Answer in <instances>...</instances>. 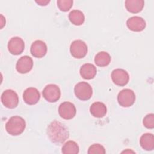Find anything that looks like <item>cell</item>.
I'll return each mask as SVG.
<instances>
[{
    "label": "cell",
    "mask_w": 154,
    "mask_h": 154,
    "mask_svg": "<svg viewBox=\"0 0 154 154\" xmlns=\"http://www.w3.org/2000/svg\"><path fill=\"white\" fill-rule=\"evenodd\" d=\"M47 135L51 142L60 145L69 138V131L64 123L54 120L48 126Z\"/></svg>",
    "instance_id": "6da1fadb"
},
{
    "label": "cell",
    "mask_w": 154,
    "mask_h": 154,
    "mask_svg": "<svg viewBox=\"0 0 154 154\" xmlns=\"http://www.w3.org/2000/svg\"><path fill=\"white\" fill-rule=\"evenodd\" d=\"M26 128L25 120L20 116L11 117L5 124V130L11 135H20Z\"/></svg>",
    "instance_id": "7a4b0ae2"
},
{
    "label": "cell",
    "mask_w": 154,
    "mask_h": 154,
    "mask_svg": "<svg viewBox=\"0 0 154 154\" xmlns=\"http://www.w3.org/2000/svg\"><path fill=\"white\" fill-rule=\"evenodd\" d=\"M74 92L77 98L81 100H89L93 94L91 86L87 82H79L77 83L74 88Z\"/></svg>",
    "instance_id": "3957f363"
},
{
    "label": "cell",
    "mask_w": 154,
    "mask_h": 154,
    "mask_svg": "<svg viewBox=\"0 0 154 154\" xmlns=\"http://www.w3.org/2000/svg\"><path fill=\"white\" fill-rule=\"evenodd\" d=\"M2 103L7 108H15L19 103V97L17 94L13 90H5L1 97Z\"/></svg>",
    "instance_id": "277c9868"
},
{
    "label": "cell",
    "mask_w": 154,
    "mask_h": 154,
    "mask_svg": "<svg viewBox=\"0 0 154 154\" xmlns=\"http://www.w3.org/2000/svg\"><path fill=\"white\" fill-rule=\"evenodd\" d=\"M135 101V94L131 89H123L117 95V102L122 107H129L134 103Z\"/></svg>",
    "instance_id": "5b68a950"
},
{
    "label": "cell",
    "mask_w": 154,
    "mask_h": 154,
    "mask_svg": "<svg viewBox=\"0 0 154 154\" xmlns=\"http://www.w3.org/2000/svg\"><path fill=\"white\" fill-rule=\"evenodd\" d=\"M45 99L49 102H56L61 96V91L59 87L54 84L47 85L42 91Z\"/></svg>",
    "instance_id": "8992f818"
},
{
    "label": "cell",
    "mask_w": 154,
    "mask_h": 154,
    "mask_svg": "<svg viewBox=\"0 0 154 154\" xmlns=\"http://www.w3.org/2000/svg\"><path fill=\"white\" fill-rule=\"evenodd\" d=\"M71 55L75 58L81 59L85 57L87 53V46L81 40H76L72 42L70 47Z\"/></svg>",
    "instance_id": "52a82bcc"
},
{
    "label": "cell",
    "mask_w": 154,
    "mask_h": 154,
    "mask_svg": "<svg viewBox=\"0 0 154 154\" xmlns=\"http://www.w3.org/2000/svg\"><path fill=\"white\" fill-rule=\"evenodd\" d=\"M58 113L60 117L65 120L72 119L76 115V107L70 102H64L58 107Z\"/></svg>",
    "instance_id": "ba28073f"
},
{
    "label": "cell",
    "mask_w": 154,
    "mask_h": 154,
    "mask_svg": "<svg viewBox=\"0 0 154 154\" xmlns=\"http://www.w3.org/2000/svg\"><path fill=\"white\" fill-rule=\"evenodd\" d=\"M111 79L113 82L119 86L126 85L129 80V75L128 73L122 69H114L111 72Z\"/></svg>",
    "instance_id": "9c48e42d"
},
{
    "label": "cell",
    "mask_w": 154,
    "mask_h": 154,
    "mask_svg": "<svg viewBox=\"0 0 154 154\" xmlns=\"http://www.w3.org/2000/svg\"><path fill=\"white\" fill-rule=\"evenodd\" d=\"M7 48L10 53L14 55H18L23 51L25 43L20 37H14L8 41Z\"/></svg>",
    "instance_id": "30bf717a"
},
{
    "label": "cell",
    "mask_w": 154,
    "mask_h": 154,
    "mask_svg": "<svg viewBox=\"0 0 154 154\" xmlns=\"http://www.w3.org/2000/svg\"><path fill=\"white\" fill-rule=\"evenodd\" d=\"M33 67L32 59L28 56L21 57L17 61L16 65V70L22 74L26 73L31 70Z\"/></svg>",
    "instance_id": "8fae6325"
},
{
    "label": "cell",
    "mask_w": 154,
    "mask_h": 154,
    "mask_svg": "<svg viewBox=\"0 0 154 154\" xmlns=\"http://www.w3.org/2000/svg\"><path fill=\"white\" fill-rule=\"evenodd\" d=\"M24 102L29 105L36 104L40 99V94L38 90L35 87L26 88L23 93Z\"/></svg>",
    "instance_id": "7c38bea8"
},
{
    "label": "cell",
    "mask_w": 154,
    "mask_h": 154,
    "mask_svg": "<svg viewBox=\"0 0 154 154\" xmlns=\"http://www.w3.org/2000/svg\"><path fill=\"white\" fill-rule=\"evenodd\" d=\"M126 25L131 31L140 32L145 29L146 23L143 18L139 16H133L127 20Z\"/></svg>",
    "instance_id": "4fadbf2b"
},
{
    "label": "cell",
    "mask_w": 154,
    "mask_h": 154,
    "mask_svg": "<svg viewBox=\"0 0 154 154\" xmlns=\"http://www.w3.org/2000/svg\"><path fill=\"white\" fill-rule=\"evenodd\" d=\"M30 51L33 57L38 58H42L47 52L46 44L42 40H35L32 43Z\"/></svg>",
    "instance_id": "5bb4252c"
},
{
    "label": "cell",
    "mask_w": 154,
    "mask_h": 154,
    "mask_svg": "<svg viewBox=\"0 0 154 154\" xmlns=\"http://www.w3.org/2000/svg\"><path fill=\"white\" fill-rule=\"evenodd\" d=\"M80 75L85 79H91L94 78L96 75V67L90 63H85L83 64L79 70Z\"/></svg>",
    "instance_id": "9a60e30c"
},
{
    "label": "cell",
    "mask_w": 154,
    "mask_h": 154,
    "mask_svg": "<svg viewBox=\"0 0 154 154\" xmlns=\"http://www.w3.org/2000/svg\"><path fill=\"white\" fill-rule=\"evenodd\" d=\"M90 112L94 117L101 118L105 116L107 112L106 105L100 102L93 103L90 107Z\"/></svg>",
    "instance_id": "2e32d148"
},
{
    "label": "cell",
    "mask_w": 154,
    "mask_h": 154,
    "mask_svg": "<svg viewBox=\"0 0 154 154\" xmlns=\"http://www.w3.org/2000/svg\"><path fill=\"white\" fill-rule=\"evenodd\" d=\"M140 144L145 150L151 151L154 149V137L151 133L143 134L140 139Z\"/></svg>",
    "instance_id": "e0dca14e"
},
{
    "label": "cell",
    "mask_w": 154,
    "mask_h": 154,
    "mask_svg": "<svg viewBox=\"0 0 154 154\" xmlns=\"http://www.w3.org/2000/svg\"><path fill=\"white\" fill-rule=\"evenodd\" d=\"M126 10L132 13H138L140 12L144 5L143 0H126L125 2Z\"/></svg>",
    "instance_id": "ac0fdd59"
},
{
    "label": "cell",
    "mask_w": 154,
    "mask_h": 154,
    "mask_svg": "<svg viewBox=\"0 0 154 154\" xmlns=\"http://www.w3.org/2000/svg\"><path fill=\"white\" fill-rule=\"evenodd\" d=\"M111 58L110 55L105 51L98 52L94 57V63L99 67H106L111 62Z\"/></svg>",
    "instance_id": "d6986e66"
},
{
    "label": "cell",
    "mask_w": 154,
    "mask_h": 154,
    "mask_svg": "<svg viewBox=\"0 0 154 154\" xmlns=\"http://www.w3.org/2000/svg\"><path fill=\"white\" fill-rule=\"evenodd\" d=\"M69 19L71 23L75 25L79 26L85 21L84 13L79 10H73L69 14Z\"/></svg>",
    "instance_id": "ffe728a7"
},
{
    "label": "cell",
    "mask_w": 154,
    "mask_h": 154,
    "mask_svg": "<svg viewBox=\"0 0 154 154\" xmlns=\"http://www.w3.org/2000/svg\"><path fill=\"white\" fill-rule=\"evenodd\" d=\"M79 149L78 144L74 141H67L62 147L61 152L64 154H77L79 153Z\"/></svg>",
    "instance_id": "44dd1931"
},
{
    "label": "cell",
    "mask_w": 154,
    "mask_h": 154,
    "mask_svg": "<svg viewBox=\"0 0 154 154\" xmlns=\"http://www.w3.org/2000/svg\"><path fill=\"white\" fill-rule=\"evenodd\" d=\"M57 3L59 9L62 11L66 12L72 8L73 1L72 0H58Z\"/></svg>",
    "instance_id": "7402d4cb"
},
{
    "label": "cell",
    "mask_w": 154,
    "mask_h": 154,
    "mask_svg": "<svg viewBox=\"0 0 154 154\" xmlns=\"http://www.w3.org/2000/svg\"><path fill=\"white\" fill-rule=\"evenodd\" d=\"M87 153L88 154H105V149L103 146L99 144H93L88 148Z\"/></svg>",
    "instance_id": "603a6c76"
},
{
    "label": "cell",
    "mask_w": 154,
    "mask_h": 154,
    "mask_svg": "<svg viewBox=\"0 0 154 154\" xmlns=\"http://www.w3.org/2000/svg\"><path fill=\"white\" fill-rule=\"evenodd\" d=\"M143 123L147 129H153L154 128V114L153 113L147 114L143 119Z\"/></svg>",
    "instance_id": "cb8c5ba5"
},
{
    "label": "cell",
    "mask_w": 154,
    "mask_h": 154,
    "mask_svg": "<svg viewBox=\"0 0 154 154\" xmlns=\"http://www.w3.org/2000/svg\"><path fill=\"white\" fill-rule=\"evenodd\" d=\"M50 2V1H43V0H41V1H36L35 2L37 3L38 5H41V6H45L49 2Z\"/></svg>",
    "instance_id": "d4e9b609"
}]
</instances>
